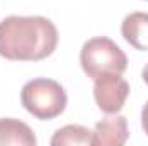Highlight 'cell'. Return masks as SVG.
I'll return each instance as SVG.
<instances>
[{"instance_id": "cell-1", "label": "cell", "mask_w": 148, "mask_h": 146, "mask_svg": "<svg viewBox=\"0 0 148 146\" xmlns=\"http://www.w3.org/2000/svg\"><path fill=\"white\" fill-rule=\"evenodd\" d=\"M59 43L55 24L41 16H9L0 21V57L36 62L50 57Z\"/></svg>"}, {"instance_id": "cell-2", "label": "cell", "mask_w": 148, "mask_h": 146, "mask_svg": "<svg viewBox=\"0 0 148 146\" xmlns=\"http://www.w3.org/2000/svg\"><path fill=\"white\" fill-rule=\"evenodd\" d=\"M21 103L33 117L52 120L67 107V95L60 83L47 77L28 81L21 89Z\"/></svg>"}, {"instance_id": "cell-3", "label": "cell", "mask_w": 148, "mask_h": 146, "mask_svg": "<svg viewBox=\"0 0 148 146\" xmlns=\"http://www.w3.org/2000/svg\"><path fill=\"white\" fill-rule=\"evenodd\" d=\"M79 62L88 77L97 79L102 74H122L127 69L126 53L107 36L88 40L79 53Z\"/></svg>"}, {"instance_id": "cell-4", "label": "cell", "mask_w": 148, "mask_h": 146, "mask_svg": "<svg viewBox=\"0 0 148 146\" xmlns=\"http://www.w3.org/2000/svg\"><path fill=\"white\" fill-rule=\"evenodd\" d=\"M129 84L121 74H102L95 79L93 95L98 108L107 115H114L121 112L127 96H129Z\"/></svg>"}, {"instance_id": "cell-5", "label": "cell", "mask_w": 148, "mask_h": 146, "mask_svg": "<svg viewBox=\"0 0 148 146\" xmlns=\"http://www.w3.org/2000/svg\"><path fill=\"white\" fill-rule=\"evenodd\" d=\"M129 138L127 132V120L122 115L107 117L100 122H97L93 131V141L95 146H122Z\"/></svg>"}, {"instance_id": "cell-6", "label": "cell", "mask_w": 148, "mask_h": 146, "mask_svg": "<svg viewBox=\"0 0 148 146\" xmlns=\"http://www.w3.org/2000/svg\"><path fill=\"white\" fill-rule=\"evenodd\" d=\"M121 33L124 40L136 50L148 52V14L147 12H131L124 17Z\"/></svg>"}, {"instance_id": "cell-7", "label": "cell", "mask_w": 148, "mask_h": 146, "mask_svg": "<svg viewBox=\"0 0 148 146\" xmlns=\"http://www.w3.org/2000/svg\"><path fill=\"white\" fill-rule=\"evenodd\" d=\"M0 145H19L35 146L36 136L31 127L17 119H0Z\"/></svg>"}, {"instance_id": "cell-8", "label": "cell", "mask_w": 148, "mask_h": 146, "mask_svg": "<svg viewBox=\"0 0 148 146\" xmlns=\"http://www.w3.org/2000/svg\"><path fill=\"white\" fill-rule=\"evenodd\" d=\"M93 141V131L83 126L69 124L55 131L52 136V146H64V145H91Z\"/></svg>"}, {"instance_id": "cell-9", "label": "cell", "mask_w": 148, "mask_h": 146, "mask_svg": "<svg viewBox=\"0 0 148 146\" xmlns=\"http://www.w3.org/2000/svg\"><path fill=\"white\" fill-rule=\"evenodd\" d=\"M141 126H143V131L148 136V102L143 107V112H141Z\"/></svg>"}, {"instance_id": "cell-10", "label": "cell", "mask_w": 148, "mask_h": 146, "mask_svg": "<svg viewBox=\"0 0 148 146\" xmlns=\"http://www.w3.org/2000/svg\"><path fill=\"white\" fill-rule=\"evenodd\" d=\"M141 77H143V81L147 83V86H148V64L143 67V72H141Z\"/></svg>"}]
</instances>
